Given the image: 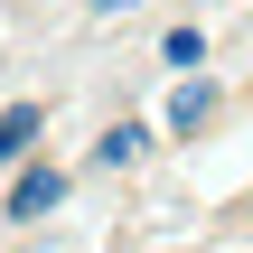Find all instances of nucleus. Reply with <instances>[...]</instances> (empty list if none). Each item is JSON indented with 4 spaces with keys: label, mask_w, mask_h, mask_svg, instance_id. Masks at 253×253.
<instances>
[{
    "label": "nucleus",
    "mask_w": 253,
    "mask_h": 253,
    "mask_svg": "<svg viewBox=\"0 0 253 253\" xmlns=\"http://www.w3.org/2000/svg\"><path fill=\"white\" fill-rule=\"evenodd\" d=\"M103 9H113V0H103Z\"/></svg>",
    "instance_id": "0eeeda50"
},
{
    "label": "nucleus",
    "mask_w": 253,
    "mask_h": 253,
    "mask_svg": "<svg viewBox=\"0 0 253 253\" xmlns=\"http://www.w3.org/2000/svg\"><path fill=\"white\" fill-rule=\"evenodd\" d=\"M38 131H47V113H38V103H9V113H0V169H9V178L28 169V150H38Z\"/></svg>",
    "instance_id": "f03ea898"
},
{
    "label": "nucleus",
    "mask_w": 253,
    "mask_h": 253,
    "mask_svg": "<svg viewBox=\"0 0 253 253\" xmlns=\"http://www.w3.org/2000/svg\"><path fill=\"white\" fill-rule=\"evenodd\" d=\"M113 9H131V0H113Z\"/></svg>",
    "instance_id": "423d86ee"
},
{
    "label": "nucleus",
    "mask_w": 253,
    "mask_h": 253,
    "mask_svg": "<svg viewBox=\"0 0 253 253\" xmlns=\"http://www.w3.org/2000/svg\"><path fill=\"white\" fill-rule=\"evenodd\" d=\"M141 150H150V131H141V122H113V131L94 141V160H103V169H131Z\"/></svg>",
    "instance_id": "20e7f679"
},
{
    "label": "nucleus",
    "mask_w": 253,
    "mask_h": 253,
    "mask_svg": "<svg viewBox=\"0 0 253 253\" xmlns=\"http://www.w3.org/2000/svg\"><path fill=\"white\" fill-rule=\"evenodd\" d=\"M207 122H216V84H207V75H188V84L169 94V131L188 141V131H207Z\"/></svg>",
    "instance_id": "7ed1b4c3"
},
{
    "label": "nucleus",
    "mask_w": 253,
    "mask_h": 253,
    "mask_svg": "<svg viewBox=\"0 0 253 253\" xmlns=\"http://www.w3.org/2000/svg\"><path fill=\"white\" fill-rule=\"evenodd\" d=\"M160 56H169L178 75H197V66H207V28H188V19H178V28L160 38Z\"/></svg>",
    "instance_id": "39448f33"
},
{
    "label": "nucleus",
    "mask_w": 253,
    "mask_h": 253,
    "mask_svg": "<svg viewBox=\"0 0 253 253\" xmlns=\"http://www.w3.org/2000/svg\"><path fill=\"white\" fill-rule=\"evenodd\" d=\"M66 188H75L66 169H38V160H28V169L9 178V197H0V207H9V225H38V216H56V207H66Z\"/></svg>",
    "instance_id": "f257e3e1"
}]
</instances>
